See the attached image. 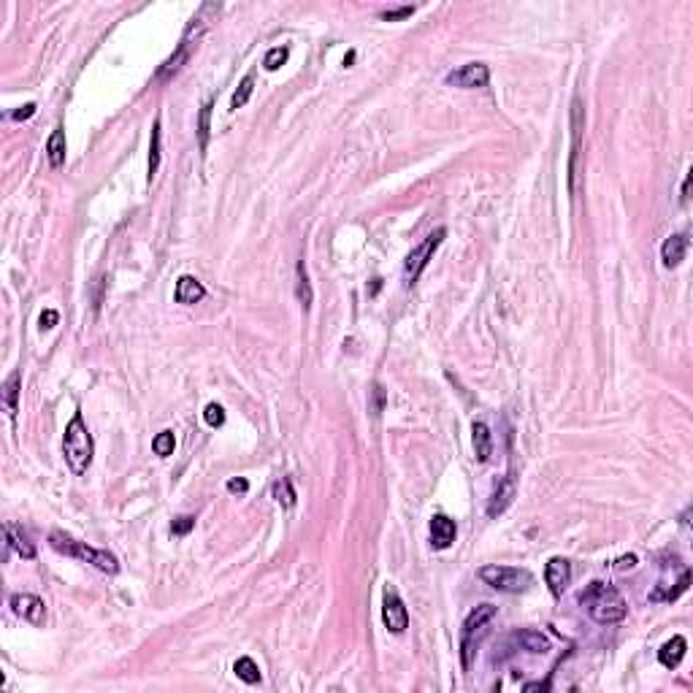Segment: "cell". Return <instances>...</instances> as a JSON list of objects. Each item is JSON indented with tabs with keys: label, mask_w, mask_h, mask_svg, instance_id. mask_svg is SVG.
<instances>
[{
	"label": "cell",
	"mask_w": 693,
	"mask_h": 693,
	"mask_svg": "<svg viewBox=\"0 0 693 693\" xmlns=\"http://www.w3.org/2000/svg\"><path fill=\"white\" fill-rule=\"evenodd\" d=\"M472 439H474V452H476V461L479 463H487L490 461V455H493V436H490V428L482 423V420H476L474 426H472Z\"/></svg>",
	"instance_id": "cell-16"
},
{
	"label": "cell",
	"mask_w": 693,
	"mask_h": 693,
	"mask_svg": "<svg viewBox=\"0 0 693 693\" xmlns=\"http://www.w3.org/2000/svg\"><path fill=\"white\" fill-rule=\"evenodd\" d=\"M479 580H482L485 585H490V588L501 591V593H522V591H528V588H531V582H534V577H531V571H528V569H518V566H498V563H493V566H482V569H479Z\"/></svg>",
	"instance_id": "cell-4"
},
{
	"label": "cell",
	"mask_w": 693,
	"mask_h": 693,
	"mask_svg": "<svg viewBox=\"0 0 693 693\" xmlns=\"http://www.w3.org/2000/svg\"><path fill=\"white\" fill-rule=\"evenodd\" d=\"M36 114V103H25L22 109H16L14 114H11V120H16V122H22V120H30Z\"/></svg>",
	"instance_id": "cell-34"
},
{
	"label": "cell",
	"mask_w": 693,
	"mask_h": 693,
	"mask_svg": "<svg viewBox=\"0 0 693 693\" xmlns=\"http://www.w3.org/2000/svg\"><path fill=\"white\" fill-rule=\"evenodd\" d=\"M209 117H212V103H206L204 109H201V120H198V135H201V149H206V144H209Z\"/></svg>",
	"instance_id": "cell-29"
},
{
	"label": "cell",
	"mask_w": 693,
	"mask_h": 693,
	"mask_svg": "<svg viewBox=\"0 0 693 693\" xmlns=\"http://www.w3.org/2000/svg\"><path fill=\"white\" fill-rule=\"evenodd\" d=\"M190 46H192V43L182 38V46L176 49V54H171V57H168V60L163 63V68L157 71V79H168V76H173V74H176V71L182 68V63H184V60L190 57Z\"/></svg>",
	"instance_id": "cell-20"
},
{
	"label": "cell",
	"mask_w": 693,
	"mask_h": 693,
	"mask_svg": "<svg viewBox=\"0 0 693 693\" xmlns=\"http://www.w3.org/2000/svg\"><path fill=\"white\" fill-rule=\"evenodd\" d=\"M685 639L683 637H672L663 648L658 650V661H661V666H666V669H677L680 666V661H683V655H685Z\"/></svg>",
	"instance_id": "cell-17"
},
{
	"label": "cell",
	"mask_w": 693,
	"mask_h": 693,
	"mask_svg": "<svg viewBox=\"0 0 693 693\" xmlns=\"http://www.w3.org/2000/svg\"><path fill=\"white\" fill-rule=\"evenodd\" d=\"M287 57H290V52H287V46H274L268 54H265V60H263V65H265V71H279L285 63H287Z\"/></svg>",
	"instance_id": "cell-28"
},
{
	"label": "cell",
	"mask_w": 693,
	"mask_h": 693,
	"mask_svg": "<svg viewBox=\"0 0 693 693\" xmlns=\"http://www.w3.org/2000/svg\"><path fill=\"white\" fill-rule=\"evenodd\" d=\"M11 609L22 620H28L33 626H41L43 620H46V604H43V599L33 596V593H16V596H11Z\"/></svg>",
	"instance_id": "cell-10"
},
{
	"label": "cell",
	"mask_w": 693,
	"mask_h": 693,
	"mask_svg": "<svg viewBox=\"0 0 693 693\" xmlns=\"http://www.w3.org/2000/svg\"><path fill=\"white\" fill-rule=\"evenodd\" d=\"M233 672L239 674V680H244L247 685H258L260 683V669H258V663L252 661V658H239L236 663H233Z\"/></svg>",
	"instance_id": "cell-21"
},
{
	"label": "cell",
	"mask_w": 693,
	"mask_h": 693,
	"mask_svg": "<svg viewBox=\"0 0 693 693\" xmlns=\"http://www.w3.org/2000/svg\"><path fill=\"white\" fill-rule=\"evenodd\" d=\"M352 60H355V52H349L344 57V65H352Z\"/></svg>",
	"instance_id": "cell-39"
},
{
	"label": "cell",
	"mask_w": 693,
	"mask_h": 693,
	"mask_svg": "<svg viewBox=\"0 0 693 693\" xmlns=\"http://www.w3.org/2000/svg\"><path fill=\"white\" fill-rule=\"evenodd\" d=\"M580 604L582 609L602 626H612V623H620L626 620L628 615V604L626 599L620 596V591L609 582H591L582 593H580Z\"/></svg>",
	"instance_id": "cell-1"
},
{
	"label": "cell",
	"mask_w": 693,
	"mask_h": 693,
	"mask_svg": "<svg viewBox=\"0 0 693 693\" xmlns=\"http://www.w3.org/2000/svg\"><path fill=\"white\" fill-rule=\"evenodd\" d=\"M173 447H176L173 431L157 433V436H155V441H152V450H155V455H160V458H168V455H173Z\"/></svg>",
	"instance_id": "cell-27"
},
{
	"label": "cell",
	"mask_w": 693,
	"mask_h": 693,
	"mask_svg": "<svg viewBox=\"0 0 693 693\" xmlns=\"http://www.w3.org/2000/svg\"><path fill=\"white\" fill-rule=\"evenodd\" d=\"M496 617V606L493 604H482L469 612V617L463 620V628H461V661H463V669H472V658H474L476 650V637L482 634V628L487 626V620Z\"/></svg>",
	"instance_id": "cell-5"
},
{
	"label": "cell",
	"mask_w": 693,
	"mask_h": 693,
	"mask_svg": "<svg viewBox=\"0 0 693 693\" xmlns=\"http://www.w3.org/2000/svg\"><path fill=\"white\" fill-rule=\"evenodd\" d=\"M16 395H19V371H14L3 385V404H6L11 417L16 415Z\"/></svg>",
	"instance_id": "cell-23"
},
{
	"label": "cell",
	"mask_w": 693,
	"mask_h": 693,
	"mask_svg": "<svg viewBox=\"0 0 693 693\" xmlns=\"http://www.w3.org/2000/svg\"><path fill=\"white\" fill-rule=\"evenodd\" d=\"M444 236H447V230L444 228H439V230H433L431 236L423 241V244H417L406 260H404V282L412 287L417 279H420V274L426 271V265H428V260L433 258V252L439 250V244L444 241Z\"/></svg>",
	"instance_id": "cell-6"
},
{
	"label": "cell",
	"mask_w": 693,
	"mask_h": 693,
	"mask_svg": "<svg viewBox=\"0 0 693 693\" xmlns=\"http://www.w3.org/2000/svg\"><path fill=\"white\" fill-rule=\"evenodd\" d=\"M206 298V287L195 279V276H190V274H184V276H179V282H176V301L179 303H198Z\"/></svg>",
	"instance_id": "cell-14"
},
{
	"label": "cell",
	"mask_w": 693,
	"mask_h": 693,
	"mask_svg": "<svg viewBox=\"0 0 693 693\" xmlns=\"http://www.w3.org/2000/svg\"><path fill=\"white\" fill-rule=\"evenodd\" d=\"M634 566H637V556H626V558H620V561L615 563V569H620V571L623 569H634Z\"/></svg>",
	"instance_id": "cell-36"
},
{
	"label": "cell",
	"mask_w": 693,
	"mask_h": 693,
	"mask_svg": "<svg viewBox=\"0 0 693 693\" xmlns=\"http://www.w3.org/2000/svg\"><path fill=\"white\" fill-rule=\"evenodd\" d=\"M49 544H52L57 553H65V556H71V558L92 563L95 569H100V571H106V574H117V571H120V561H117L109 550H95V547L85 544V542H76V539L65 536L63 531H52V534H49Z\"/></svg>",
	"instance_id": "cell-3"
},
{
	"label": "cell",
	"mask_w": 693,
	"mask_h": 693,
	"mask_svg": "<svg viewBox=\"0 0 693 693\" xmlns=\"http://www.w3.org/2000/svg\"><path fill=\"white\" fill-rule=\"evenodd\" d=\"M512 498H515V482H512V476L498 479V485L493 487V496L487 501V518H498L501 512H507V507L512 504Z\"/></svg>",
	"instance_id": "cell-11"
},
{
	"label": "cell",
	"mask_w": 693,
	"mask_h": 693,
	"mask_svg": "<svg viewBox=\"0 0 693 693\" xmlns=\"http://www.w3.org/2000/svg\"><path fill=\"white\" fill-rule=\"evenodd\" d=\"M688 198H691V173L685 176V182H683V195H680V201H683V206L688 204Z\"/></svg>",
	"instance_id": "cell-37"
},
{
	"label": "cell",
	"mask_w": 693,
	"mask_h": 693,
	"mask_svg": "<svg viewBox=\"0 0 693 693\" xmlns=\"http://www.w3.org/2000/svg\"><path fill=\"white\" fill-rule=\"evenodd\" d=\"M63 455L74 474H85L92 463V436L87 431L82 412H76L63 436Z\"/></svg>",
	"instance_id": "cell-2"
},
{
	"label": "cell",
	"mask_w": 693,
	"mask_h": 693,
	"mask_svg": "<svg viewBox=\"0 0 693 693\" xmlns=\"http://www.w3.org/2000/svg\"><path fill=\"white\" fill-rule=\"evenodd\" d=\"M204 420H206V426L219 428V426L225 423V409H222L219 404H209V406L204 409Z\"/></svg>",
	"instance_id": "cell-30"
},
{
	"label": "cell",
	"mask_w": 693,
	"mask_h": 693,
	"mask_svg": "<svg viewBox=\"0 0 693 693\" xmlns=\"http://www.w3.org/2000/svg\"><path fill=\"white\" fill-rule=\"evenodd\" d=\"M544 582H547L550 593H553L556 599H561L566 585L571 582V563L566 561V558H561V556L550 558L547 566H544Z\"/></svg>",
	"instance_id": "cell-9"
},
{
	"label": "cell",
	"mask_w": 693,
	"mask_h": 693,
	"mask_svg": "<svg viewBox=\"0 0 693 693\" xmlns=\"http://www.w3.org/2000/svg\"><path fill=\"white\" fill-rule=\"evenodd\" d=\"M487 82H490V68L485 63H466L458 71L447 74V85L463 87V89H476V87H485Z\"/></svg>",
	"instance_id": "cell-8"
},
{
	"label": "cell",
	"mask_w": 693,
	"mask_h": 693,
	"mask_svg": "<svg viewBox=\"0 0 693 693\" xmlns=\"http://www.w3.org/2000/svg\"><path fill=\"white\" fill-rule=\"evenodd\" d=\"M515 642H518L522 650L528 652H547L550 650V639L542 634V631H534V628H522L515 634Z\"/></svg>",
	"instance_id": "cell-19"
},
{
	"label": "cell",
	"mask_w": 693,
	"mask_h": 693,
	"mask_svg": "<svg viewBox=\"0 0 693 693\" xmlns=\"http://www.w3.org/2000/svg\"><path fill=\"white\" fill-rule=\"evenodd\" d=\"M455 520H450L447 515H433L431 518V544L436 550H447L455 542Z\"/></svg>",
	"instance_id": "cell-12"
},
{
	"label": "cell",
	"mask_w": 693,
	"mask_h": 693,
	"mask_svg": "<svg viewBox=\"0 0 693 693\" xmlns=\"http://www.w3.org/2000/svg\"><path fill=\"white\" fill-rule=\"evenodd\" d=\"M382 623L390 634H404L409 628V612L404 606V599L390 585L385 588V599H382Z\"/></svg>",
	"instance_id": "cell-7"
},
{
	"label": "cell",
	"mask_w": 693,
	"mask_h": 693,
	"mask_svg": "<svg viewBox=\"0 0 693 693\" xmlns=\"http://www.w3.org/2000/svg\"><path fill=\"white\" fill-rule=\"evenodd\" d=\"M6 542H8V547L11 550H16L25 561H33L36 558V547H33V542L28 539V534L25 531H19L14 522H6Z\"/></svg>",
	"instance_id": "cell-15"
},
{
	"label": "cell",
	"mask_w": 693,
	"mask_h": 693,
	"mask_svg": "<svg viewBox=\"0 0 693 693\" xmlns=\"http://www.w3.org/2000/svg\"><path fill=\"white\" fill-rule=\"evenodd\" d=\"M250 490V482L244 479V476H239V479H230L228 482V493H233V496H244Z\"/></svg>",
	"instance_id": "cell-32"
},
{
	"label": "cell",
	"mask_w": 693,
	"mask_h": 693,
	"mask_svg": "<svg viewBox=\"0 0 693 693\" xmlns=\"http://www.w3.org/2000/svg\"><path fill=\"white\" fill-rule=\"evenodd\" d=\"M160 168V120L152 128V144H149V182L155 179V173Z\"/></svg>",
	"instance_id": "cell-26"
},
{
	"label": "cell",
	"mask_w": 693,
	"mask_h": 693,
	"mask_svg": "<svg viewBox=\"0 0 693 693\" xmlns=\"http://www.w3.org/2000/svg\"><path fill=\"white\" fill-rule=\"evenodd\" d=\"M412 11H415L412 6H404V8H395V11H385V14H382V19H385V22H395V19L412 16Z\"/></svg>",
	"instance_id": "cell-33"
},
{
	"label": "cell",
	"mask_w": 693,
	"mask_h": 693,
	"mask_svg": "<svg viewBox=\"0 0 693 693\" xmlns=\"http://www.w3.org/2000/svg\"><path fill=\"white\" fill-rule=\"evenodd\" d=\"M46 157H49V166L52 168H60L65 163V130L54 128L49 141H46Z\"/></svg>",
	"instance_id": "cell-18"
},
{
	"label": "cell",
	"mask_w": 693,
	"mask_h": 693,
	"mask_svg": "<svg viewBox=\"0 0 693 693\" xmlns=\"http://www.w3.org/2000/svg\"><path fill=\"white\" fill-rule=\"evenodd\" d=\"M57 320H60V314L54 311V309H46L41 314V331H49V328H54L57 325Z\"/></svg>",
	"instance_id": "cell-35"
},
{
	"label": "cell",
	"mask_w": 693,
	"mask_h": 693,
	"mask_svg": "<svg viewBox=\"0 0 693 693\" xmlns=\"http://www.w3.org/2000/svg\"><path fill=\"white\" fill-rule=\"evenodd\" d=\"M252 89H255V74H247V76L241 79L239 89L233 92V98H230V109H233V111H236V109H241V106L252 98Z\"/></svg>",
	"instance_id": "cell-24"
},
{
	"label": "cell",
	"mask_w": 693,
	"mask_h": 693,
	"mask_svg": "<svg viewBox=\"0 0 693 693\" xmlns=\"http://www.w3.org/2000/svg\"><path fill=\"white\" fill-rule=\"evenodd\" d=\"M685 252H688V236H685V233H674V236H669V239L663 241V247H661V260H663L666 268H674V265L683 263Z\"/></svg>",
	"instance_id": "cell-13"
},
{
	"label": "cell",
	"mask_w": 693,
	"mask_h": 693,
	"mask_svg": "<svg viewBox=\"0 0 693 693\" xmlns=\"http://www.w3.org/2000/svg\"><path fill=\"white\" fill-rule=\"evenodd\" d=\"M525 691H550V680H544V683H528L525 685Z\"/></svg>",
	"instance_id": "cell-38"
},
{
	"label": "cell",
	"mask_w": 693,
	"mask_h": 693,
	"mask_svg": "<svg viewBox=\"0 0 693 693\" xmlns=\"http://www.w3.org/2000/svg\"><path fill=\"white\" fill-rule=\"evenodd\" d=\"M274 498H276L282 507H287V509L296 504V490H293V485H290L287 476H282V479L274 482Z\"/></svg>",
	"instance_id": "cell-25"
},
{
	"label": "cell",
	"mask_w": 693,
	"mask_h": 693,
	"mask_svg": "<svg viewBox=\"0 0 693 693\" xmlns=\"http://www.w3.org/2000/svg\"><path fill=\"white\" fill-rule=\"evenodd\" d=\"M296 296H298V301H301L303 309L311 306V285H309V274H306L303 260L298 263V268H296Z\"/></svg>",
	"instance_id": "cell-22"
},
{
	"label": "cell",
	"mask_w": 693,
	"mask_h": 693,
	"mask_svg": "<svg viewBox=\"0 0 693 693\" xmlns=\"http://www.w3.org/2000/svg\"><path fill=\"white\" fill-rule=\"evenodd\" d=\"M192 525H195V518L182 515V518H176L171 522V534H176V536H184V534H190V531H192Z\"/></svg>",
	"instance_id": "cell-31"
}]
</instances>
